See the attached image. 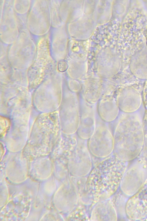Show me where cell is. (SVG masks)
Instances as JSON below:
<instances>
[{
  "label": "cell",
  "mask_w": 147,
  "mask_h": 221,
  "mask_svg": "<svg viewBox=\"0 0 147 221\" xmlns=\"http://www.w3.org/2000/svg\"><path fill=\"white\" fill-rule=\"evenodd\" d=\"M142 124L140 117L132 114L124 115L115 122L113 153L119 159L128 162L139 155L144 139Z\"/></svg>",
  "instance_id": "7a4b0ae2"
},
{
  "label": "cell",
  "mask_w": 147,
  "mask_h": 221,
  "mask_svg": "<svg viewBox=\"0 0 147 221\" xmlns=\"http://www.w3.org/2000/svg\"><path fill=\"white\" fill-rule=\"evenodd\" d=\"M107 123L96 122L95 129L88 140V146L93 156L104 158L113 152L114 140L113 132Z\"/></svg>",
  "instance_id": "3957f363"
},
{
  "label": "cell",
  "mask_w": 147,
  "mask_h": 221,
  "mask_svg": "<svg viewBox=\"0 0 147 221\" xmlns=\"http://www.w3.org/2000/svg\"><path fill=\"white\" fill-rule=\"evenodd\" d=\"M137 157L138 160L147 168V134L145 135L143 147Z\"/></svg>",
  "instance_id": "ba28073f"
},
{
  "label": "cell",
  "mask_w": 147,
  "mask_h": 221,
  "mask_svg": "<svg viewBox=\"0 0 147 221\" xmlns=\"http://www.w3.org/2000/svg\"><path fill=\"white\" fill-rule=\"evenodd\" d=\"M128 167V161L119 159L113 153L98 163L86 183V194L91 201L96 203L115 194Z\"/></svg>",
  "instance_id": "6da1fadb"
},
{
  "label": "cell",
  "mask_w": 147,
  "mask_h": 221,
  "mask_svg": "<svg viewBox=\"0 0 147 221\" xmlns=\"http://www.w3.org/2000/svg\"><path fill=\"white\" fill-rule=\"evenodd\" d=\"M92 220H117V214L111 200L107 199L97 202L92 211Z\"/></svg>",
  "instance_id": "52a82bcc"
},
{
  "label": "cell",
  "mask_w": 147,
  "mask_h": 221,
  "mask_svg": "<svg viewBox=\"0 0 147 221\" xmlns=\"http://www.w3.org/2000/svg\"><path fill=\"white\" fill-rule=\"evenodd\" d=\"M87 141L78 137L76 147L67 157L68 168L74 177H83L91 172L92 163Z\"/></svg>",
  "instance_id": "277c9868"
},
{
  "label": "cell",
  "mask_w": 147,
  "mask_h": 221,
  "mask_svg": "<svg viewBox=\"0 0 147 221\" xmlns=\"http://www.w3.org/2000/svg\"><path fill=\"white\" fill-rule=\"evenodd\" d=\"M125 212L127 218L130 220H144L147 218V178L137 192L128 198Z\"/></svg>",
  "instance_id": "8992f818"
},
{
  "label": "cell",
  "mask_w": 147,
  "mask_h": 221,
  "mask_svg": "<svg viewBox=\"0 0 147 221\" xmlns=\"http://www.w3.org/2000/svg\"><path fill=\"white\" fill-rule=\"evenodd\" d=\"M147 178V168L138 160L127 167L121 180L120 190L130 197L140 189Z\"/></svg>",
  "instance_id": "5b68a950"
}]
</instances>
